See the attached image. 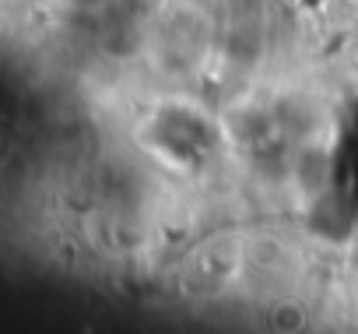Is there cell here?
Returning <instances> with one entry per match:
<instances>
[{
    "instance_id": "cell-1",
    "label": "cell",
    "mask_w": 358,
    "mask_h": 334,
    "mask_svg": "<svg viewBox=\"0 0 358 334\" xmlns=\"http://www.w3.org/2000/svg\"><path fill=\"white\" fill-rule=\"evenodd\" d=\"M137 141L165 169L201 173L225 148V130H222V120L208 116L194 102H162L141 120Z\"/></svg>"
},
{
    "instance_id": "cell-2",
    "label": "cell",
    "mask_w": 358,
    "mask_h": 334,
    "mask_svg": "<svg viewBox=\"0 0 358 334\" xmlns=\"http://www.w3.org/2000/svg\"><path fill=\"white\" fill-rule=\"evenodd\" d=\"M148 29V57L158 74L194 78L197 71H204L215 46V25L201 8H165Z\"/></svg>"
},
{
    "instance_id": "cell-3",
    "label": "cell",
    "mask_w": 358,
    "mask_h": 334,
    "mask_svg": "<svg viewBox=\"0 0 358 334\" xmlns=\"http://www.w3.org/2000/svg\"><path fill=\"white\" fill-rule=\"evenodd\" d=\"M222 130H225V137L239 148V151H246L253 162H274V155L278 151H285V120L274 113V109H267V106H260V102H239V106H232L229 113H225V120H222Z\"/></svg>"
},
{
    "instance_id": "cell-4",
    "label": "cell",
    "mask_w": 358,
    "mask_h": 334,
    "mask_svg": "<svg viewBox=\"0 0 358 334\" xmlns=\"http://www.w3.org/2000/svg\"><path fill=\"white\" fill-rule=\"evenodd\" d=\"M169 8V0H116L113 4V11L123 18V22H130V25H151L162 11Z\"/></svg>"
},
{
    "instance_id": "cell-5",
    "label": "cell",
    "mask_w": 358,
    "mask_h": 334,
    "mask_svg": "<svg viewBox=\"0 0 358 334\" xmlns=\"http://www.w3.org/2000/svg\"><path fill=\"white\" fill-rule=\"evenodd\" d=\"M57 4L71 15H106V11H113L116 0H57Z\"/></svg>"
},
{
    "instance_id": "cell-6",
    "label": "cell",
    "mask_w": 358,
    "mask_h": 334,
    "mask_svg": "<svg viewBox=\"0 0 358 334\" xmlns=\"http://www.w3.org/2000/svg\"><path fill=\"white\" fill-rule=\"evenodd\" d=\"M302 323H306L302 309H281V313L274 309V327H288L292 330V327H302Z\"/></svg>"
}]
</instances>
